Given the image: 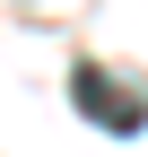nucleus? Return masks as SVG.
<instances>
[{"label": "nucleus", "instance_id": "obj_1", "mask_svg": "<svg viewBox=\"0 0 148 157\" xmlns=\"http://www.w3.org/2000/svg\"><path fill=\"white\" fill-rule=\"evenodd\" d=\"M70 105H79L87 122H105L113 140L148 131V87H122V78H113V70H96V61H79V70H70Z\"/></svg>", "mask_w": 148, "mask_h": 157}]
</instances>
